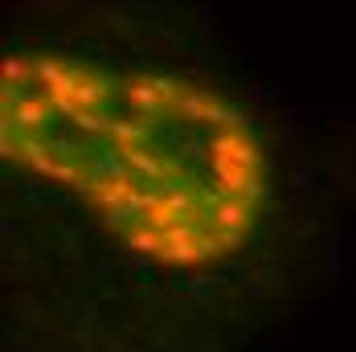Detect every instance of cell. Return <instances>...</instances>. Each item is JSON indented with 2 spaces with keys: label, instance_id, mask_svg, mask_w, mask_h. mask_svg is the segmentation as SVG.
Segmentation results:
<instances>
[{
  "label": "cell",
  "instance_id": "cell-13",
  "mask_svg": "<svg viewBox=\"0 0 356 352\" xmlns=\"http://www.w3.org/2000/svg\"><path fill=\"white\" fill-rule=\"evenodd\" d=\"M147 123H131V119H111V136L107 140H115V147H143L147 143Z\"/></svg>",
  "mask_w": 356,
  "mask_h": 352
},
{
  "label": "cell",
  "instance_id": "cell-3",
  "mask_svg": "<svg viewBox=\"0 0 356 352\" xmlns=\"http://www.w3.org/2000/svg\"><path fill=\"white\" fill-rule=\"evenodd\" d=\"M37 78L45 82L49 99H66V95L78 90L82 70H78V66H66V62H58V58H41V62H37Z\"/></svg>",
  "mask_w": 356,
  "mask_h": 352
},
{
  "label": "cell",
  "instance_id": "cell-17",
  "mask_svg": "<svg viewBox=\"0 0 356 352\" xmlns=\"http://www.w3.org/2000/svg\"><path fill=\"white\" fill-rule=\"evenodd\" d=\"M37 74V62H25V58H4V86H21Z\"/></svg>",
  "mask_w": 356,
  "mask_h": 352
},
{
  "label": "cell",
  "instance_id": "cell-16",
  "mask_svg": "<svg viewBox=\"0 0 356 352\" xmlns=\"http://www.w3.org/2000/svg\"><path fill=\"white\" fill-rule=\"evenodd\" d=\"M70 123H74V131H82V136H111V119H103L99 111H78Z\"/></svg>",
  "mask_w": 356,
  "mask_h": 352
},
{
  "label": "cell",
  "instance_id": "cell-23",
  "mask_svg": "<svg viewBox=\"0 0 356 352\" xmlns=\"http://www.w3.org/2000/svg\"><path fill=\"white\" fill-rule=\"evenodd\" d=\"M13 189H17V193H21V197L29 201V205H45V193H37L29 180H13Z\"/></svg>",
  "mask_w": 356,
  "mask_h": 352
},
{
  "label": "cell",
  "instance_id": "cell-7",
  "mask_svg": "<svg viewBox=\"0 0 356 352\" xmlns=\"http://www.w3.org/2000/svg\"><path fill=\"white\" fill-rule=\"evenodd\" d=\"M49 111H54V99H49V95H37L33 103L17 106V111H8V115H13V123H17L21 136H33V131H41V127L49 123Z\"/></svg>",
  "mask_w": 356,
  "mask_h": 352
},
{
  "label": "cell",
  "instance_id": "cell-20",
  "mask_svg": "<svg viewBox=\"0 0 356 352\" xmlns=\"http://www.w3.org/2000/svg\"><path fill=\"white\" fill-rule=\"evenodd\" d=\"M37 90H25V86H4V111H17V106L33 103Z\"/></svg>",
  "mask_w": 356,
  "mask_h": 352
},
{
  "label": "cell",
  "instance_id": "cell-24",
  "mask_svg": "<svg viewBox=\"0 0 356 352\" xmlns=\"http://www.w3.org/2000/svg\"><path fill=\"white\" fill-rule=\"evenodd\" d=\"M54 111H62V115H78V111H82V106H78V99H74V95H66V99H54Z\"/></svg>",
  "mask_w": 356,
  "mask_h": 352
},
{
  "label": "cell",
  "instance_id": "cell-1",
  "mask_svg": "<svg viewBox=\"0 0 356 352\" xmlns=\"http://www.w3.org/2000/svg\"><path fill=\"white\" fill-rule=\"evenodd\" d=\"M209 152H213V156H225V160H234V164L246 168V173H262V168H266L258 143L250 140V136H238V131H221V136H213V147H209Z\"/></svg>",
  "mask_w": 356,
  "mask_h": 352
},
{
  "label": "cell",
  "instance_id": "cell-18",
  "mask_svg": "<svg viewBox=\"0 0 356 352\" xmlns=\"http://www.w3.org/2000/svg\"><path fill=\"white\" fill-rule=\"evenodd\" d=\"M147 86H152L164 103H172V99L180 95V82L177 78H168V74H147Z\"/></svg>",
  "mask_w": 356,
  "mask_h": 352
},
{
  "label": "cell",
  "instance_id": "cell-4",
  "mask_svg": "<svg viewBox=\"0 0 356 352\" xmlns=\"http://www.w3.org/2000/svg\"><path fill=\"white\" fill-rule=\"evenodd\" d=\"M119 95H123L127 103L140 111V119L147 123V127H156V115L164 111V99H160V95L147 86V74H136V78H127V82L119 86Z\"/></svg>",
  "mask_w": 356,
  "mask_h": 352
},
{
  "label": "cell",
  "instance_id": "cell-25",
  "mask_svg": "<svg viewBox=\"0 0 356 352\" xmlns=\"http://www.w3.org/2000/svg\"><path fill=\"white\" fill-rule=\"evenodd\" d=\"M291 230H295V234H312V230H316V217H295Z\"/></svg>",
  "mask_w": 356,
  "mask_h": 352
},
{
  "label": "cell",
  "instance_id": "cell-12",
  "mask_svg": "<svg viewBox=\"0 0 356 352\" xmlns=\"http://www.w3.org/2000/svg\"><path fill=\"white\" fill-rule=\"evenodd\" d=\"M111 95V86L99 78V74H86L82 70V78H78V90H74V99H78V106L82 111H99V103Z\"/></svg>",
  "mask_w": 356,
  "mask_h": 352
},
{
  "label": "cell",
  "instance_id": "cell-19",
  "mask_svg": "<svg viewBox=\"0 0 356 352\" xmlns=\"http://www.w3.org/2000/svg\"><path fill=\"white\" fill-rule=\"evenodd\" d=\"M242 197H246L250 205H266V201H270V184H266V176H262V173L250 176V184H246V193H242Z\"/></svg>",
  "mask_w": 356,
  "mask_h": 352
},
{
  "label": "cell",
  "instance_id": "cell-11",
  "mask_svg": "<svg viewBox=\"0 0 356 352\" xmlns=\"http://www.w3.org/2000/svg\"><path fill=\"white\" fill-rule=\"evenodd\" d=\"M213 176L221 180V184H225V193H229V197H242L254 173L238 168V164H234V160H225V156H213Z\"/></svg>",
  "mask_w": 356,
  "mask_h": 352
},
{
  "label": "cell",
  "instance_id": "cell-8",
  "mask_svg": "<svg viewBox=\"0 0 356 352\" xmlns=\"http://www.w3.org/2000/svg\"><path fill=\"white\" fill-rule=\"evenodd\" d=\"M21 160H25L37 176H49V180H54V173H58V152H54L49 143H41L37 136H25V140H21Z\"/></svg>",
  "mask_w": 356,
  "mask_h": 352
},
{
  "label": "cell",
  "instance_id": "cell-15",
  "mask_svg": "<svg viewBox=\"0 0 356 352\" xmlns=\"http://www.w3.org/2000/svg\"><path fill=\"white\" fill-rule=\"evenodd\" d=\"M123 205H127V209H131V217H136V221L143 225V221H147L152 213L160 209V197H156L152 189H131V197H127Z\"/></svg>",
  "mask_w": 356,
  "mask_h": 352
},
{
  "label": "cell",
  "instance_id": "cell-21",
  "mask_svg": "<svg viewBox=\"0 0 356 352\" xmlns=\"http://www.w3.org/2000/svg\"><path fill=\"white\" fill-rule=\"evenodd\" d=\"M127 221H131V209H127V205H111V209H103V225H107V230H123Z\"/></svg>",
  "mask_w": 356,
  "mask_h": 352
},
{
  "label": "cell",
  "instance_id": "cell-6",
  "mask_svg": "<svg viewBox=\"0 0 356 352\" xmlns=\"http://www.w3.org/2000/svg\"><path fill=\"white\" fill-rule=\"evenodd\" d=\"M209 217L217 221L221 234H225V230H250V221H254V205H250L246 197H225Z\"/></svg>",
  "mask_w": 356,
  "mask_h": 352
},
{
  "label": "cell",
  "instance_id": "cell-2",
  "mask_svg": "<svg viewBox=\"0 0 356 352\" xmlns=\"http://www.w3.org/2000/svg\"><path fill=\"white\" fill-rule=\"evenodd\" d=\"M86 176L90 180H131L136 184V173H131L123 147H90L86 152Z\"/></svg>",
  "mask_w": 356,
  "mask_h": 352
},
{
  "label": "cell",
  "instance_id": "cell-22",
  "mask_svg": "<svg viewBox=\"0 0 356 352\" xmlns=\"http://www.w3.org/2000/svg\"><path fill=\"white\" fill-rule=\"evenodd\" d=\"M242 99H254V103H270V99H279V86H266V82H258V86H242Z\"/></svg>",
  "mask_w": 356,
  "mask_h": 352
},
{
  "label": "cell",
  "instance_id": "cell-10",
  "mask_svg": "<svg viewBox=\"0 0 356 352\" xmlns=\"http://www.w3.org/2000/svg\"><path fill=\"white\" fill-rule=\"evenodd\" d=\"M213 103H217L213 90H184L177 99V111H180V119H188V123H205V115H209Z\"/></svg>",
  "mask_w": 356,
  "mask_h": 352
},
{
  "label": "cell",
  "instance_id": "cell-9",
  "mask_svg": "<svg viewBox=\"0 0 356 352\" xmlns=\"http://www.w3.org/2000/svg\"><path fill=\"white\" fill-rule=\"evenodd\" d=\"M131 180H90L86 184V193H90V201L99 205V209H111V205H123L127 197H131Z\"/></svg>",
  "mask_w": 356,
  "mask_h": 352
},
{
  "label": "cell",
  "instance_id": "cell-14",
  "mask_svg": "<svg viewBox=\"0 0 356 352\" xmlns=\"http://www.w3.org/2000/svg\"><path fill=\"white\" fill-rule=\"evenodd\" d=\"M49 147L58 152V160H86L82 140H74L70 131H62V127H49Z\"/></svg>",
  "mask_w": 356,
  "mask_h": 352
},
{
  "label": "cell",
  "instance_id": "cell-5",
  "mask_svg": "<svg viewBox=\"0 0 356 352\" xmlns=\"http://www.w3.org/2000/svg\"><path fill=\"white\" fill-rule=\"evenodd\" d=\"M123 156H127V164H131V173H136V189H140L143 180L156 184V180H164V176L177 173V168H172L164 156H156L152 147H123Z\"/></svg>",
  "mask_w": 356,
  "mask_h": 352
}]
</instances>
